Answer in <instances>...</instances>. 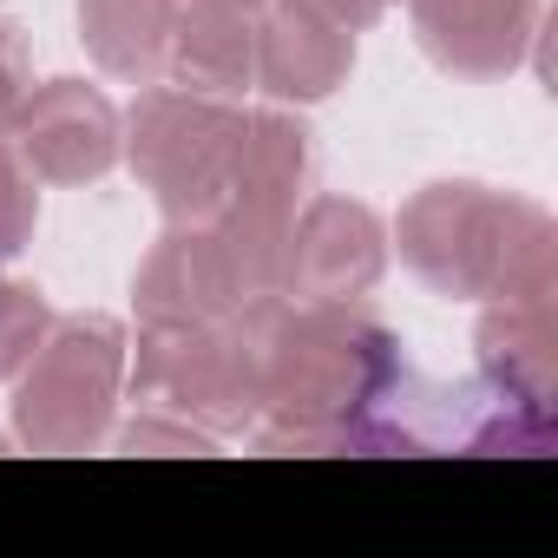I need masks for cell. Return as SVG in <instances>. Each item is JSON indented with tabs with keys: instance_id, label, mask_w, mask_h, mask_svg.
Instances as JSON below:
<instances>
[{
	"instance_id": "14",
	"label": "cell",
	"mask_w": 558,
	"mask_h": 558,
	"mask_svg": "<svg viewBox=\"0 0 558 558\" xmlns=\"http://www.w3.org/2000/svg\"><path fill=\"white\" fill-rule=\"evenodd\" d=\"M47 329H53L47 290L0 276V381H14V375L34 362V349L47 342Z\"/></svg>"
},
{
	"instance_id": "16",
	"label": "cell",
	"mask_w": 558,
	"mask_h": 558,
	"mask_svg": "<svg viewBox=\"0 0 558 558\" xmlns=\"http://www.w3.org/2000/svg\"><path fill=\"white\" fill-rule=\"evenodd\" d=\"M210 447H217V434H204L197 421L165 414V408H151L132 427H119V453H210Z\"/></svg>"
},
{
	"instance_id": "8",
	"label": "cell",
	"mask_w": 558,
	"mask_h": 558,
	"mask_svg": "<svg viewBox=\"0 0 558 558\" xmlns=\"http://www.w3.org/2000/svg\"><path fill=\"white\" fill-rule=\"evenodd\" d=\"M8 138L27 158V171L47 178V184H93V178H106L119 165V112L86 80L27 86Z\"/></svg>"
},
{
	"instance_id": "15",
	"label": "cell",
	"mask_w": 558,
	"mask_h": 558,
	"mask_svg": "<svg viewBox=\"0 0 558 558\" xmlns=\"http://www.w3.org/2000/svg\"><path fill=\"white\" fill-rule=\"evenodd\" d=\"M34 223H40L34 171H27V158L14 151V138H0V263H14V256L34 243Z\"/></svg>"
},
{
	"instance_id": "1",
	"label": "cell",
	"mask_w": 558,
	"mask_h": 558,
	"mask_svg": "<svg viewBox=\"0 0 558 558\" xmlns=\"http://www.w3.org/2000/svg\"><path fill=\"white\" fill-rule=\"evenodd\" d=\"M401 355L355 303L276 296L263 323V453H349L368 440L362 414L395 388Z\"/></svg>"
},
{
	"instance_id": "2",
	"label": "cell",
	"mask_w": 558,
	"mask_h": 558,
	"mask_svg": "<svg viewBox=\"0 0 558 558\" xmlns=\"http://www.w3.org/2000/svg\"><path fill=\"white\" fill-rule=\"evenodd\" d=\"M401 263L427 290L460 303H525L558 296V223L545 204L486 191L466 178L421 184L401 204Z\"/></svg>"
},
{
	"instance_id": "17",
	"label": "cell",
	"mask_w": 558,
	"mask_h": 558,
	"mask_svg": "<svg viewBox=\"0 0 558 558\" xmlns=\"http://www.w3.org/2000/svg\"><path fill=\"white\" fill-rule=\"evenodd\" d=\"M27 86H34L27 40H21L14 21H0V138H8V125H14V112H21V99H27Z\"/></svg>"
},
{
	"instance_id": "10",
	"label": "cell",
	"mask_w": 558,
	"mask_h": 558,
	"mask_svg": "<svg viewBox=\"0 0 558 558\" xmlns=\"http://www.w3.org/2000/svg\"><path fill=\"white\" fill-rule=\"evenodd\" d=\"M408 14L421 53L460 80H506L538 34V0H408Z\"/></svg>"
},
{
	"instance_id": "5",
	"label": "cell",
	"mask_w": 558,
	"mask_h": 558,
	"mask_svg": "<svg viewBox=\"0 0 558 558\" xmlns=\"http://www.w3.org/2000/svg\"><path fill=\"white\" fill-rule=\"evenodd\" d=\"M125 329L112 316H66L14 375V440L34 453H93L112 434L125 388Z\"/></svg>"
},
{
	"instance_id": "11",
	"label": "cell",
	"mask_w": 558,
	"mask_h": 558,
	"mask_svg": "<svg viewBox=\"0 0 558 558\" xmlns=\"http://www.w3.org/2000/svg\"><path fill=\"white\" fill-rule=\"evenodd\" d=\"M473 349H480L486 381H493L506 401L545 414L551 395H558V296L486 303Z\"/></svg>"
},
{
	"instance_id": "19",
	"label": "cell",
	"mask_w": 558,
	"mask_h": 558,
	"mask_svg": "<svg viewBox=\"0 0 558 558\" xmlns=\"http://www.w3.org/2000/svg\"><path fill=\"white\" fill-rule=\"evenodd\" d=\"M217 8H236V14H256V8H263V0H217Z\"/></svg>"
},
{
	"instance_id": "12",
	"label": "cell",
	"mask_w": 558,
	"mask_h": 558,
	"mask_svg": "<svg viewBox=\"0 0 558 558\" xmlns=\"http://www.w3.org/2000/svg\"><path fill=\"white\" fill-rule=\"evenodd\" d=\"M165 80L184 93H210V99L243 93L256 80V14L217 8V0H171Z\"/></svg>"
},
{
	"instance_id": "9",
	"label": "cell",
	"mask_w": 558,
	"mask_h": 558,
	"mask_svg": "<svg viewBox=\"0 0 558 558\" xmlns=\"http://www.w3.org/2000/svg\"><path fill=\"white\" fill-rule=\"evenodd\" d=\"M355 73V34L303 0H263L256 8V86L283 106H316Z\"/></svg>"
},
{
	"instance_id": "20",
	"label": "cell",
	"mask_w": 558,
	"mask_h": 558,
	"mask_svg": "<svg viewBox=\"0 0 558 558\" xmlns=\"http://www.w3.org/2000/svg\"><path fill=\"white\" fill-rule=\"evenodd\" d=\"M0 453H8V434H0Z\"/></svg>"
},
{
	"instance_id": "6",
	"label": "cell",
	"mask_w": 558,
	"mask_h": 558,
	"mask_svg": "<svg viewBox=\"0 0 558 558\" xmlns=\"http://www.w3.org/2000/svg\"><path fill=\"white\" fill-rule=\"evenodd\" d=\"M256 296L263 290L250 283V269L236 263V250L223 243V230L210 217L165 223V236L145 250V263L132 276L138 329H158V323H230Z\"/></svg>"
},
{
	"instance_id": "3",
	"label": "cell",
	"mask_w": 558,
	"mask_h": 558,
	"mask_svg": "<svg viewBox=\"0 0 558 558\" xmlns=\"http://www.w3.org/2000/svg\"><path fill=\"white\" fill-rule=\"evenodd\" d=\"M276 296H256L230 323H158L138 329V362H125L132 395L197 421L204 434H243L263 414V323Z\"/></svg>"
},
{
	"instance_id": "13",
	"label": "cell",
	"mask_w": 558,
	"mask_h": 558,
	"mask_svg": "<svg viewBox=\"0 0 558 558\" xmlns=\"http://www.w3.org/2000/svg\"><path fill=\"white\" fill-rule=\"evenodd\" d=\"M165 34L171 0H80V40L99 60V73L125 86H151L165 73Z\"/></svg>"
},
{
	"instance_id": "7",
	"label": "cell",
	"mask_w": 558,
	"mask_h": 558,
	"mask_svg": "<svg viewBox=\"0 0 558 558\" xmlns=\"http://www.w3.org/2000/svg\"><path fill=\"white\" fill-rule=\"evenodd\" d=\"M388 269V230L355 197H316L283 236V290L290 303H355Z\"/></svg>"
},
{
	"instance_id": "18",
	"label": "cell",
	"mask_w": 558,
	"mask_h": 558,
	"mask_svg": "<svg viewBox=\"0 0 558 558\" xmlns=\"http://www.w3.org/2000/svg\"><path fill=\"white\" fill-rule=\"evenodd\" d=\"M303 8H316V14H329L336 27H349V34H362V27H375L395 0H303Z\"/></svg>"
},
{
	"instance_id": "4",
	"label": "cell",
	"mask_w": 558,
	"mask_h": 558,
	"mask_svg": "<svg viewBox=\"0 0 558 558\" xmlns=\"http://www.w3.org/2000/svg\"><path fill=\"white\" fill-rule=\"evenodd\" d=\"M236 138H243V112L230 99L184 93V86H145L119 119V158L151 191L165 223H197L223 204Z\"/></svg>"
}]
</instances>
